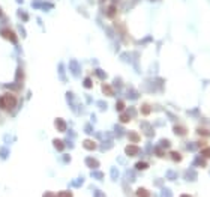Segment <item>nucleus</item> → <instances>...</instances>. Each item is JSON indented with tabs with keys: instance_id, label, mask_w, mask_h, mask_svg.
Segmentation results:
<instances>
[{
	"instance_id": "obj_35",
	"label": "nucleus",
	"mask_w": 210,
	"mask_h": 197,
	"mask_svg": "<svg viewBox=\"0 0 210 197\" xmlns=\"http://www.w3.org/2000/svg\"><path fill=\"white\" fill-rule=\"evenodd\" d=\"M23 2H24V0H17V3H20V5H21Z\"/></svg>"
},
{
	"instance_id": "obj_32",
	"label": "nucleus",
	"mask_w": 210,
	"mask_h": 197,
	"mask_svg": "<svg viewBox=\"0 0 210 197\" xmlns=\"http://www.w3.org/2000/svg\"><path fill=\"white\" fill-rule=\"evenodd\" d=\"M204 155H206V157H210V149H204Z\"/></svg>"
},
{
	"instance_id": "obj_17",
	"label": "nucleus",
	"mask_w": 210,
	"mask_h": 197,
	"mask_svg": "<svg viewBox=\"0 0 210 197\" xmlns=\"http://www.w3.org/2000/svg\"><path fill=\"white\" fill-rule=\"evenodd\" d=\"M41 8L44 9V11H50V9L53 8V3H44V2H42V6H41Z\"/></svg>"
},
{
	"instance_id": "obj_6",
	"label": "nucleus",
	"mask_w": 210,
	"mask_h": 197,
	"mask_svg": "<svg viewBox=\"0 0 210 197\" xmlns=\"http://www.w3.org/2000/svg\"><path fill=\"white\" fill-rule=\"evenodd\" d=\"M125 151H126V154H128L129 157H134V155H137V154L140 152V149H138L137 146H128Z\"/></svg>"
},
{
	"instance_id": "obj_30",
	"label": "nucleus",
	"mask_w": 210,
	"mask_h": 197,
	"mask_svg": "<svg viewBox=\"0 0 210 197\" xmlns=\"http://www.w3.org/2000/svg\"><path fill=\"white\" fill-rule=\"evenodd\" d=\"M173 158H174V159L177 161V159H180V155H177L176 152H173Z\"/></svg>"
},
{
	"instance_id": "obj_8",
	"label": "nucleus",
	"mask_w": 210,
	"mask_h": 197,
	"mask_svg": "<svg viewBox=\"0 0 210 197\" xmlns=\"http://www.w3.org/2000/svg\"><path fill=\"white\" fill-rule=\"evenodd\" d=\"M69 66H71V71H72V72H74L75 75H78V74H80V69H78V63H77L75 60H71Z\"/></svg>"
},
{
	"instance_id": "obj_22",
	"label": "nucleus",
	"mask_w": 210,
	"mask_h": 197,
	"mask_svg": "<svg viewBox=\"0 0 210 197\" xmlns=\"http://www.w3.org/2000/svg\"><path fill=\"white\" fill-rule=\"evenodd\" d=\"M120 120H122V122H129L131 118H129L128 115H122V116H120Z\"/></svg>"
},
{
	"instance_id": "obj_14",
	"label": "nucleus",
	"mask_w": 210,
	"mask_h": 197,
	"mask_svg": "<svg viewBox=\"0 0 210 197\" xmlns=\"http://www.w3.org/2000/svg\"><path fill=\"white\" fill-rule=\"evenodd\" d=\"M129 139H131L132 142H140V135H138L137 132H134V131L129 132Z\"/></svg>"
},
{
	"instance_id": "obj_4",
	"label": "nucleus",
	"mask_w": 210,
	"mask_h": 197,
	"mask_svg": "<svg viewBox=\"0 0 210 197\" xmlns=\"http://www.w3.org/2000/svg\"><path fill=\"white\" fill-rule=\"evenodd\" d=\"M5 87H8V89H11V90L20 92V90L23 89V84H21L20 81H17V83H12V84H5Z\"/></svg>"
},
{
	"instance_id": "obj_10",
	"label": "nucleus",
	"mask_w": 210,
	"mask_h": 197,
	"mask_svg": "<svg viewBox=\"0 0 210 197\" xmlns=\"http://www.w3.org/2000/svg\"><path fill=\"white\" fill-rule=\"evenodd\" d=\"M23 78H24L23 68H21V66H18V68H17V74H15V81H21Z\"/></svg>"
},
{
	"instance_id": "obj_16",
	"label": "nucleus",
	"mask_w": 210,
	"mask_h": 197,
	"mask_svg": "<svg viewBox=\"0 0 210 197\" xmlns=\"http://www.w3.org/2000/svg\"><path fill=\"white\" fill-rule=\"evenodd\" d=\"M141 113H143V115H149V113H150V107H149L147 104H144V105L141 107Z\"/></svg>"
},
{
	"instance_id": "obj_7",
	"label": "nucleus",
	"mask_w": 210,
	"mask_h": 197,
	"mask_svg": "<svg viewBox=\"0 0 210 197\" xmlns=\"http://www.w3.org/2000/svg\"><path fill=\"white\" fill-rule=\"evenodd\" d=\"M83 146L86 148V149H89V151H93V149L96 148V143H95V142H92V140H84Z\"/></svg>"
},
{
	"instance_id": "obj_12",
	"label": "nucleus",
	"mask_w": 210,
	"mask_h": 197,
	"mask_svg": "<svg viewBox=\"0 0 210 197\" xmlns=\"http://www.w3.org/2000/svg\"><path fill=\"white\" fill-rule=\"evenodd\" d=\"M18 17H20L23 21H29V14H27V12H24V11H21V9L18 11Z\"/></svg>"
},
{
	"instance_id": "obj_28",
	"label": "nucleus",
	"mask_w": 210,
	"mask_h": 197,
	"mask_svg": "<svg viewBox=\"0 0 210 197\" xmlns=\"http://www.w3.org/2000/svg\"><path fill=\"white\" fill-rule=\"evenodd\" d=\"M81 182H83V179H78V181H75V182H74L72 185H75V187H77V185H80Z\"/></svg>"
},
{
	"instance_id": "obj_15",
	"label": "nucleus",
	"mask_w": 210,
	"mask_h": 197,
	"mask_svg": "<svg viewBox=\"0 0 210 197\" xmlns=\"http://www.w3.org/2000/svg\"><path fill=\"white\" fill-rule=\"evenodd\" d=\"M147 167H149V164H147V162H143V161H140V162L137 164V169H138V170H144V169H147Z\"/></svg>"
},
{
	"instance_id": "obj_27",
	"label": "nucleus",
	"mask_w": 210,
	"mask_h": 197,
	"mask_svg": "<svg viewBox=\"0 0 210 197\" xmlns=\"http://www.w3.org/2000/svg\"><path fill=\"white\" fill-rule=\"evenodd\" d=\"M156 154H158L159 157H162V155H164V152H162V151H161L159 148H156Z\"/></svg>"
},
{
	"instance_id": "obj_25",
	"label": "nucleus",
	"mask_w": 210,
	"mask_h": 197,
	"mask_svg": "<svg viewBox=\"0 0 210 197\" xmlns=\"http://www.w3.org/2000/svg\"><path fill=\"white\" fill-rule=\"evenodd\" d=\"M114 11H116V9H114V6H111V9L108 11V15H110V17H111V15H114Z\"/></svg>"
},
{
	"instance_id": "obj_3",
	"label": "nucleus",
	"mask_w": 210,
	"mask_h": 197,
	"mask_svg": "<svg viewBox=\"0 0 210 197\" xmlns=\"http://www.w3.org/2000/svg\"><path fill=\"white\" fill-rule=\"evenodd\" d=\"M54 125H56V129L57 131H66V122L63 120L62 118H57L56 120H54Z\"/></svg>"
},
{
	"instance_id": "obj_31",
	"label": "nucleus",
	"mask_w": 210,
	"mask_h": 197,
	"mask_svg": "<svg viewBox=\"0 0 210 197\" xmlns=\"http://www.w3.org/2000/svg\"><path fill=\"white\" fill-rule=\"evenodd\" d=\"M93 176H95V178H98V179H101V178H102V175H101V173H93Z\"/></svg>"
},
{
	"instance_id": "obj_13",
	"label": "nucleus",
	"mask_w": 210,
	"mask_h": 197,
	"mask_svg": "<svg viewBox=\"0 0 210 197\" xmlns=\"http://www.w3.org/2000/svg\"><path fill=\"white\" fill-rule=\"evenodd\" d=\"M8 155H9V149H8V148H2V149H0V158H2V159H6Z\"/></svg>"
},
{
	"instance_id": "obj_23",
	"label": "nucleus",
	"mask_w": 210,
	"mask_h": 197,
	"mask_svg": "<svg viewBox=\"0 0 210 197\" xmlns=\"http://www.w3.org/2000/svg\"><path fill=\"white\" fill-rule=\"evenodd\" d=\"M137 194H138V196H143V194H144V196H149V193H147L146 190H138V193H137Z\"/></svg>"
},
{
	"instance_id": "obj_2",
	"label": "nucleus",
	"mask_w": 210,
	"mask_h": 197,
	"mask_svg": "<svg viewBox=\"0 0 210 197\" xmlns=\"http://www.w3.org/2000/svg\"><path fill=\"white\" fill-rule=\"evenodd\" d=\"M0 35H2L5 39L12 41V44H15V45H17V42H18V39H17V35H15V32H12L11 29H2V30H0Z\"/></svg>"
},
{
	"instance_id": "obj_11",
	"label": "nucleus",
	"mask_w": 210,
	"mask_h": 197,
	"mask_svg": "<svg viewBox=\"0 0 210 197\" xmlns=\"http://www.w3.org/2000/svg\"><path fill=\"white\" fill-rule=\"evenodd\" d=\"M102 90H104V93H105V95H108V96H111V95L114 93V92H113V89H111L108 84H104V86H102Z\"/></svg>"
},
{
	"instance_id": "obj_19",
	"label": "nucleus",
	"mask_w": 210,
	"mask_h": 197,
	"mask_svg": "<svg viewBox=\"0 0 210 197\" xmlns=\"http://www.w3.org/2000/svg\"><path fill=\"white\" fill-rule=\"evenodd\" d=\"M116 109H117L119 112H122V110L125 109V102H123V101H119V102H117V105H116Z\"/></svg>"
},
{
	"instance_id": "obj_21",
	"label": "nucleus",
	"mask_w": 210,
	"mask_h": 197,
	"mask_svg": "<svg viewBox=\"0 0 210 197\" xmlns=\"http://www.w3.org/2000/svg\"><path fill=\"white\" fill-rule=\"evenodd\" d=\"M59 72H60V75H62V80L66 81V80H65V74H63V65H62V63L59 65Z\"/></svg>"
},
{
	"instance_id": "obj_9",
	"label": "nucleus",
	"mask_w": 210,
	"mask_h": 197,
	"mask_svg": "<svg viewBox=\"0 0 210 197\" xmlns=\"http://www.w3.org/2000/svg\"><path fill=\"white\" fill-rule=\"evenodd\" d=\"M86 164H87L89 167H92V169H93V167H98V165H99V162H98V161H96L95 158H86Z\"/></svg>"
},
{
	"instance_id": "obj_18",
	"label": "nucleus",
	"mask_w": 210,
	"mask_h": 197,
	"mask_svg": "<svg viewBox=\"0 0 210 197\" xmlns=\"http://www.w3.org/2000/svg\"><path fill=\"white\" fill-rule=\"evenodd\" d=\"M93 86V83H92V80L90 78H86L84 80V87H87V89H90Z\"/></svg>"
},
{
	"instance_id": "obj_34",
	"label": "nucleus",
	"mask_w": 210,
	"mask_h": 197,
	"mask_svg": "<svg viewBox=\"0 0 210 197\" xmlns=\"http://www.w3.org/2000/svg\"><path fill=\"white\" fill-rule=\"evenodd\" d=\"M3 107V96H0V109Z\"/></svg>"
},
{
	"instance_id": "obj_1",
	"label": "nucleus",
	"mask_w": 210,
	"mask_h": 197,
	"mask_svg": "<svg viewBox=\"0 0 210 197\" xmlns=\"http://www.w3.org/2000/svg\"><path fill=\"white\" fill-rule=\"evenodd\" d=\"M15 105H17V98L14 96V95H11V93H5L3 95V110H6V112H11V110H14L15 109Z\"/></svg>"
},
{
	"instance_id": "obj_29",
	"label": "nucleus",
	"mask_w": 210,
	"mask_h": 197,
	"mask_svg": "<svg viewBox=\"0 0 210 197\" xmlns=\"http://www.w3.org/2000/svg\"><path fill=\"white\" fill-rule=\"evenodd\" d=\"M59 196H71V193H68V191H63V193H59Z\"/></svg>"
},
{
	"instance_id": "obj_24",
	"label": "nucleus",
	"mask_w": 210,
	"mask_h": 197,
	"mask_svg": "<svg viewBox=\"0 0 210 197\" xmlns=\"http://www.w3.org/2000/svg\"><path fill=\"white\" fill-rule=\"evenodd\" d=\"M96 74H98V75H99L101 78H105V74H104V72H102L101 69H96Z\"/></svg>"
},
{
	"instance_id": "obj_33",
	"label": "nucleus",
	"mask_w": 210,
	"mask_h": 197,
	"mask_svg": "<svg viewBox=\"0 0 210 197\" xmlns=\"http://www.w3.org/2000/svg\"><path fill=\"white\" fill-rule=\"evenodd\" d=\"M0 18H2V21H5V15H3V12H2V9H0Z\"/></svg>"
},
{
	"instance_id": "obj_26",
	"label": "nucleus",
	"mask_w": 210,
	"mask_h": 197,
	"mask_svg": "<svg viewBox=\"0 0 210 197\" xmlns=\"http://www.w3.org/2000/svg\"><path fill=\"white\" fill-rule=\"evenodd\" d=\"M18 29H20V32H21V35H23V38H24V36H26V30H24V29H23L21 26H18Z\"/></svg>"
},
{
	"instance_id": "obj_20",
	"label": "nucleus",
	"mask_w": 210,
	"mask_h": 197,
	"mask_svg": "<svg viewBox=\"0 0 210 197\" xmlns=\"http://www.w3.org/2000/svg\"><path fill=\"white\" fill-rule=\"evenodd\" d=\"M32 6H33V8H41L42 2L41 0H33V2H32Z\"/></svg>"
},
{
	"instance_id": "obj_5",
	"label": "nucleus",
	"mask_w": 210,
	"mask_h": 197,
	"mask_svg": "<svg viewBox=\"0 0 210 197\" xmlns=\"http://www.w3.org/2000/svg\"><path fill=\"white\" fill-rule=\"evenodd\" d=\"M53 145H54V148H56L59 152H62V151L65 149V143H63L62 140H59V139H54V140H53Z\"/></svg>"
}]
</instances>
